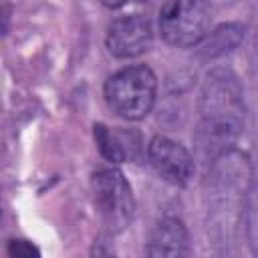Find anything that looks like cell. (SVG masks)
<instances>
[{
	"label": "cell",
	"mask_w": 258,
	"mask_h": 258,
	"mask_svg": "<svg viewBox=\"0 0 258 258\" xmlns=\"http://www.w3.org/2000/svg\"><path fill=\"white\" fill-rule=\"evenodd\" d=\"M212 20L210 0H165L159 10L161 36L173 46H194L208 34Z\"/></svg>",
	"instance_id": "3957f363"
},
{
	"label": "cell",
	"mask_w": 258,
	"mask_h": 258,
	"mask_svg": "<svg viewBox=\"0 0 258 258\" xmlns=\"http://www.w3.org/2000/svg\"><path fill=\"white\" fill-rule=\"evenodd\" d=\"M151 24L141 14L117 18L107 30V48L117 58H131L145 52L151 44Z\"/></svg>",
	"instance_id": "8992f818"
},
{
	"label": "cell",
	"mask_w": 258,
	"mask_h": 258,
	"mask_svg": "<svg viewBox=\"0 0 258 258\" xmlns=\"http://www.w3.org/2000/svg\"><path fill=\"white\" fill-rule=\"evenodd\" d=\"M244 36V28L240 24H226L220 26L218 30H214L208 38L206 44V56H220L228 50H232L234 46H238V42Z\"/></svg>",
	"instance_id": "ba28073f"
},
{
	"label": "cell",
	"mask_w": 258,
	"mask_h": 258,
	"mask_svg": "<svg viewBox=\"0 0 258 258\" xmlns=\"http://www.w3.org/2000/svg\"><path fill=\"white\" fill-rule=\"evenodd\" d=\"M244 123L242 87L230 71H212L200 95L196 143L204 157L216 159L234 145Z\"/></svg>",
	"instance_id": "6da1fadb"
},
{
	"label": "cell",
	"mask_w": 258,
	"mask_h": 258,
	"mask_svg": "<svg viewBox=\"0 0 258 258\" xmlns=\"http://www.w3.org/2000/svg\"><path fill=\"white\" fill-rule=\"evenodd\" d=\"M105 6H109V8H121V6H125V4H131V2H141V0H101Z\"/></svg>",
	"instance_id": "8fae6325"
},
{
	"label": "cell",
	"mask_w": 258,
	"mask_h": 258,
	"mask_svg": "<svg viewBox=\"0 0 258 258\" xmlns=\"http://www.w3.org/2000/svg\"><path fill=\"white\" fill-rule=\"evenodd\" d=\"M93 198L97 212L107 226L109 232H121L129 226L133 212H135V200L129 181L125 175L115 169H101L91 179Z\"/></svg>",
	"instance_id": "277c9868"
},
{
	"label": "cell",
	"mask_w": 258,
	"mask_h": 258,
	"mask_svg": "<svg viewBox=\"0 0 258 258\" xmlns=\"http://www.w3.org/2000/svg\"><path fill=\"white\" fill-rule=\"evenodd\" d=\"M157 81L149 67L137 64L121 69L105 83L107 105L123 119H143L155 103Z\"/></svg>",
	"instance_id": "7a4b0ae2"
},
{
	"label": "cell",
	"mask_w": 258,
	"mask_h": 258,
	"mask_svg": "<svg viewBox=\"0 0 258 258\" xmlns=\"http://www.w3.org/2000/svg\"><path fill=\"white\" fill-rule=\"evenodd\" d=\"M8 254L14 258H32V256H38L40 252L28 240H10L8 242Z\"/></svg>",
	"instance_id": "30bf717a"
},
{
	"label": "cell",
	"mask_w": 258,
	"mask_h": 258,
	"mask_svg": "<svg viewBox=\"0 0 258 258\" xmlns=\"http://www.w3.org/2000/svg\"><path fill=\"white\" fill-rule=\"evenodd\" d=\"M95 141L99 145V151L103 153V157H107L113 163H121L125 161V147L123 141L119 139V135L115 131H111L105 125H95Z\"/></svg>",
	"instance_id": "9c48e42d"
},
{
	"label": "cell",
	"mask_w": 258,
	"mask_h": 258,
	"mask_svg": "<svg viewBox=\"0 0 258 258\" xmlns=\"http://www.w3.org/2000/svg\"><path fill=\"white\" fill-rule=\"evenodd\" d=\"M147 157L155 173L173 185H185L194 175V159L189 151L169 137H153L147 145Z\"/></svg>",
	"instance_id": "5b68a950"
},
{
	"label": "cell",
	"mask_w": 258,
	"mask_h": 258,
	"mask_svg": "<svg viewBox=\"0 0 258 258\" xmlns=\"http://www.w3.org/2000/svg\"><path fill=\"white\" fill-rule=\"evenodd\" d=\"M147 256H183L189 254V238L181 220L177 218H161L151 230L147 248Z\"/></svg>",
	"instance_id": "52a82bcc"
}]
</instances>
